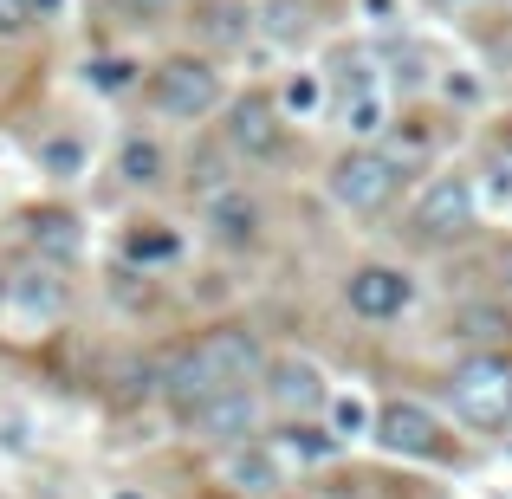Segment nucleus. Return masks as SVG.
I'll list each match as a JSON object with an SVG mask.
<instances>
[{"label":"nucleus","instance_id":"nucleus-34","mask_svg":"<svg viewBox=\"0 0 512 499\" xmlns=\"http://www.w3.org/2000/svg\"><path fill=\"white\" fill-rule=\"evenodd\" d=\"M435 7H448V0H435Z\"/></svg>","mask_w":512,"mask_h":499},{"label":"nucleus","instance_id":"nucleus-10","mask_svg":"<svg viewBox=\"0 0 512 499\" xmlns=\"http://www.w3.org/2000/svg\"><path fill=\"white\" fill-rule=\"evenodd\" d=\"M260 383H266V402L286 409V415H312V409L331 402V383H325V370H318L312 357H273Z\"/></svg>","mask_w":512,"mask_h":499},{"label":"nucleus","instance_id":"nucleus-23","mask_svg":"<svg viewBox=\"0 0 512 499\" xmlns=\"http://www.w3.org/2000/svg\"><path fill=\"white\" fill-rule=\"evenodd\" d=\"M13 299H20V305H33L39 318L65 312V286H59L52 273H26V279H13Z\"/></svg>","mask_w":512,"mask_h":499},{"label":"nucleus","instance_id":"nucleus-32","mask_svg":"<svg viewBox=\"0 0 512 499\" xmlns=\"http://www.w3.org/2000/svg\"><path fill=\"white\" fill-rule=\"evenodd\" d=\"M500 156H506V163H512V124L500 130Z\"/></svg>","mask_w":512,"mask_h":499},{"label":"nucleus","instance_id":"nucleus-28","mask_svg":"<svg viewBox=\"0 0 512 499\" xmlns=\"http://www.w3.org/2000/svg\"><path fill=\"white\" fill-rule=\"evenodd\" d=\"M33 26V0H0V39H20Z\"/></svg>","mask_w":512,"mask_h":499},{"label":"nucleus","instance_id":"nucleus-20","mask_svg":"<svg viewBox=\"0 0 512 499\" xmlns=\"http://www.w3.org/2000/svg\"><path fill=\"white\" fill-rule=\"evenodd\" d=\"M279 111H286L292 124L318 117V111H325V78H318V72H292L286 85H279Z\"/></svg>","mask_w":512,"mask_h":499},{"label":"nucleus","instance_id":"nucleus-8","mask_svg":"<svg viewBox=\"0 0 512 499\" xmlns=\"http://www.w3.org/2000/svg\"><path fill=\"white\" fill-rule=\"evenodd\" d=\"M344 305L363 318V325H396L402 312L415 305V279L389 260H370V266H350L344 279Z\"/></svg>","mask_w":512,"mask_h":499},{"label":"nucleus","instance_id":"nucleus-5","mask_svg":"<svg viewBox=\"0 0 512 499\" xmlns=\"http://www.w3.org/2000/svg\"><path fill=\"white\" fill-rule=\"evenodd\" d=\"M474 227H480V182L474 175H435V182L415 195V208H409V234L428 240V247L467 240Z\"/></svg>","mask_w":512,"mask_h":499},{"label":"nucleus","instance_id":"nucleus-25","mask_svg":"<svg viewBox=\"0 0 512 499\" xmlns=\"http://www.w3.org/2000/svg\"><path fill=\"white\" fill-rule=\"evenodd\" d=\"M85 85L104 91V98H117V91L137 85V65H130V59H91V65H85Z\"/></svg>","mask_w":512,"mask_h":499},{"label":"nucleus","instance_id":"nucleus-17","mask_svg":"<svg viewBox=\"0 0 512 499\" xmlns=\"http://www.w3.org/2000/svg\"><path fill=\"white\" fill-rule=\"evenodd\" d=\"M117 175H124L130 188H156V182H169V156H163V143L130 137L124 150H117Z\"/></svg>","mask_w":512,"mask_h":499},{"label":"nucleus","instance_id":"nucleus-30","mask_svg":"<svg viewBox=\"0 0 512 499\" xmlns=\"http://www.w3.org/2000/svg\"><path fill=\"white\" fill-rule=\"evenodd\" d=\"M448 98H461V104H474V98H480V85H474V78H448Z\"/></svg>","mask_w":512,"mask_h":499},{"label":"nucleus","instance_id":"nucleus-2","mask_svg":"<svg viewBox=\"0 0 512 499\" xmlns=\"http://www.w3.org/2000/svg\"><path fill=\"white\" fill-rule=\"evenodd\" d=\"M402 175H409V163H402V156L376 150V143H357V150H344L338 163H331L325 195L338 201L344 214H383L389 201H396Z\"/></svg>","mask_w":512,"mask_h":499},{"label":"nucleus","instance_id":"nucleus-33","mask_svg":"<svg viewBox=\"0 0 512 499\" xmlns=\"http://www.w3.org/2000/svg\"><path fill=\"white\" fill-rule=\"evenodd\" d=\"M111 499H143V493H111Z\"/></svg>","mask_w":512,"mask_h":499},{"label":"nucleus","instance_id":"nucleus-1","mask_svg":"<svg viewBox=\"0 0 512 499\" xmlns=\"http://www.w3.org/2000/svg\"><path fill=\"white\" fill-rule=\"evenodd\" d=\"M266 376V344L260 331L247 325H221V331H201L188 350H175L163 363V396L175 409H195V402L221 396V389H247Z\"/></svg>","mask_w":512,"mask_h":499},{"label":"nucleus","instance_id":"nucleus-31","mask_svg":"<svg viewBox=\"0 0 512 499\" xmlns=\"http://www.w3.org/2000/svg\"><path fill=\"white\" fill-rule=\"evenodd\" d=\"M59 13V0H33V20H52Z\"/></svg>","mask_w":512,"mask_h":499},{"label":"nucleus","instance_id":"nucleus-3","mask_svg":"<svg viewBox=\"0 0 512 499\" xmlns=\"http://www.w3.org/2000/svg\"><path fill=\"white\" fill-rule=\"evenodd\" d=\"M448 402L467 428H506L512 422V357L506 350H480V357L454 363Z\"/></svg>","mask_w":512,"mask_h":499},{"label":"nucleus","instance_id":"nucleus-26","mask_svg":"<svg viewBox=\"0 0 512 499\" xmlns=\"http://www.w3.org/2000/svg\"><path fill=\"white\" fill-rule=\"evenodd\" d=\"M39 163H46V175H78L85 169V143L78 137H46L39 143Z\"/></svg>","mask_w":512,"mask_h":499},{"label":"nucleus","instance_id":"nucleus-13","mask_svg":"<svg viewBox=\"0 0 512 499\" xmlns=\"http://www.w3.org/2000/svg\"><path fill=\"white\" fill-rule=\"evenodd\" d=\"M260 26V13L247 7V0H195V33L208 39V46H247V33Z\"/></svg>","mask_w":512,"mask_h":499},{"label":"nucleus","instance_id":"nucleus-24","mask_svg":"<svg viewBox=\"0 0 512 499\" xmlns=\"http://www.w3.org/2000/svg\"><path fill=\"white\" fill-rule=\"evenodd\" d=\"M480 214H500V221L512 227V163H506V156L480 175Z\"/></svg>","mask_w":512,"mask_h":499},{"label":"nucleus","instance_id":"nucleus-18","mask_svg":"<svg viewBox=\"0 0 512 499\" xmlns=\"http://www.w3.org/2000/svg\"><path fill=\"white\" fill-rule=\"evenodd\" d=\"M260 26L279 39V46H305V39H312V0H266Z\"/></svg>","mask_w":512,"mask_h":499},{"label":"nucleus","instance_id":"nucleus-16","mask_svg":"<svg viewBox=\"0 0 512 499\" xmlns=\"http://www.w3.org/2000/svg\"><path fill=\"white\" fill-rule=\"evenodd\" d=\"M124 260L130 266H175V260H182V234L143 221V227H130V234H124Z\"/></svg>","mask_w":512,"mask_h":499},{"label":"nucleus","instance_id":"nucleus-21","mask_svg":"<svg viewBox=\"0 0 512 499\" xmlns=\"http://www.w3.org/2000/svg\"><path fill=\"white\" fill-rule=\"evenodd\" d=\"M325 409H331V435H338V441L370 435V422H376V415H370V402H363L357 389H338V396H331Z\"/></svg>","mask_w":512,"mask_h":499},{"label":"nucleus","instance_id":"nucleus-11","mask_svg":"<svg viewBox=\"0 0 512 499\" xmlns=\"http://www.w3.org/2000/svg\"><path fill=\"white\" fill-rule=\"evenodd\" d=\"M201 227H208V240L214 247H253V240H260V201L247 195V188H214L208 195V208H201Z\"/></svg>","mask_w":512,"mask_h":499},{"label":"nucleus","instance_id":"nucleus-4","mask_svg":"<svg viewBox=\"0 0 512 499\" xmlns=\"http://www.w3.org/2000/svg\"><path fill=\"white\" fill-rule=\"evenodd\" d=\"M221 137H227V150H234L240 163L273 169V163H286V150H292V117L279 111V98H266V91H247V98L227 104Z\"/></svg>","mask_w":512,"mask_h":499},{"label":"nucleus","instance_id":"nucleus-27","mask_svg":"<svg viewBox=\"0 0 512 499\" xmlns=\"http://www.w3.org/2000/svg\"><path fill=\"white\" fill-rule=\"evenodd\" d=\"M338 91L344 98H357V91H376V72H370V59H338Z\"/></svg>","mask_w":512,"mask_h":499},{"label":"nucleus","instance_id":"nucleus-15","mask_svg":"<svg viewBox=\"0 0 512 499\" xmlns=\"http://www.w3.org/2000/svg\"><path fill=\"white\" fill-rule=\"evenodd\" d=\"M389 124H396V104H389L383 85H376V91H357V98H344V130H350L357 143H376Z\"/></svg>","mask_w":512,"mask_h":499},{"label":"nucleus","instance_id":"nucleus-22","mask_svg":"<svg viewBox=\"0 0 512 499\" xmlns=\"http://www.w3.org/2000/svg\"><path fill=\"white\" fill-rule=\"evenodd\" d=\"M338 448H344V441L331 435V428H305V422H292V428H286V454H292V461H305V467L331 461Z\"/></svg>","mask_w":512,"mask_h":499},{"label":"nucleus","instance_id":"nucleus-6","mask_svg":"<svg viewBox=\"0 0 512 499\" xmlns=\"http://www.w3.org/2000/svg\"><path fill=\"white\" fill-rule=\"evenodd\" d=\"M150 104L175 124H195V117H208L221 104V72L208 59H195V52H175L150 72Z\"/></svg>","mask_w":512,"mask_h":499},{"label":"nucleus","instance_id":"nucleus-19","mask_svg":"<svg viewBox=\"0 0 512 499\" xmlns=\"http://www.w3.org/2000/svg\"><path fill=\"white\" fill-rule=\"evenodd\" d=\"M448 331L467 337V344H500L512 331V318H506V305H461V312L448 318Z\"/></svg>","mask_w":512,"mask_h":499},{"label":"nucleus","instance_id":"nucleus-9","mask_svg":"<svg viewBox=\"0 0 512 499\" xmlns=\"http://www.w3.org/2000/svg\"><path fill=\"white\" fill-rule=\"evenodd\" d=\"M188 435L195 441H214V448H240V441H253V428H260V396L247 389H221V396L195 402V409H182Z\"/></svg>","mask_w":512,"mask_h":499},{"label":"nucleus","instance_id":"nucleus-35","mask_svg":"<svg viewBox=\"0 0 512 499\" xmlns=\"http://www.w3.org/2000/svg\"><path fill=\"white\" fill-rule=\"evenodd\" d=\"M0 299H7V286H0Z\"/></svg>","mask_w":512,"mask_h":499},{"label":"nucleus","instance_id":"nucleus-14","mask_svg":"<svg viewBox=\"0 0 512 499\" xmlns=\"http://www.w3.org/2000/svg\"><path fill=\"white\" fill-rule=\"evenodd\" d=\"M26 240H33V253H46V260H59V266L85 253L78 214H65V208H33V214H26Z\"/></svg>","mask_w":512,"mask_h":499},{"label":"nucleus","instance_id":"nucleus-7","mask_svg":"<svg viewBox=\"0 0 512 499\" xmlns=\"http://www.w3.org/2000/svg\"><path fill=\"white\" fill-rule=\"evenodd\" d=\"M376 448L383 454H402V461H448V422H441L435 409H422V402H383L370 422Z\"/></svg>","mask_w":512,"mask_h":499},{"label":"nucleus","instance_id":"nucleus-29","mask_svg":"<svg viewBox=\"0 0 512 499\" xmlns=\"http://www.w3.org/2000/svg\"><path fill=\"white\" fill-rule=\"evenodd\" d=\"M363 20H370V26H389V20H396V0H363Z\"/></svg>","mask_w":512,"mask_h":499},{"label":"nucleus","instance_id":"nucleus-12","mask_svg":"<svg viewBox=\"0 0 512 499\" xmlns=\"http://www.w3.org/2000/svg\"><path fill=\"white\" fill-rule=\"evenodd\" d=\"M221 474H227V487H240V493H279L286 487V461H279V448H266V441L227 448Z\"/></svg>","mask_w":512,"mask_h":499}]
</instances>
